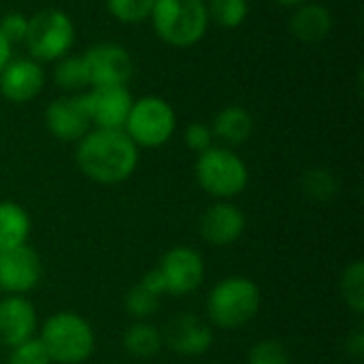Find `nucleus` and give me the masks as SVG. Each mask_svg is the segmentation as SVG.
Returning a JSON list of instances; mask_svg holds the SVG:
<instances>
[{
  "label": "nucleus",
  "mask_w": 364,
  "mask_h": 364,
  "mask_svg": "<svg viewBox=\"0 0 364 364\" xmlns=\"http://www.w3.org/2000/svg\"><path fill=\"white\" fill-rule=\"evenodd\" d=\"M75 162L79 171L98 186H119L139 166V147L124 130L92 128L77 141Z\"/></svg>",
  "instance_id": "obj_1"
},
{
  "label": "nucleus",
  "mask_w": 364,
  "mask_h": 364,
  "mask_svg": "<svg viewBox=\"0 0 364 364\" xmlns=\"http://www.w3.org/2000/svg\"><path fill=\"white\" fill-rule=\"evenodd\" d=\"M149 21L156 36L175 49L198 45L211 23L205 0H156Z\"/></svg>",
  "instance_id": "obj_2"
},
{
  "label": "nucleus",
  "mask_w": 364,
  "mask_h": 364,
  "mask_svg": "<svg viewBox=\"0 0 364 364\" xmlns=\"http://www.w3.org/2000/svg\"><path fill=\"white\" fill-rule=\"evenodd\" d=\"M262 305V292L250 277L232 275L213 286L207 296V316L213 326L237 331L250 324Z\"/></svg>",
  "instance_id": "obj_3"
},
{
  "label": "nucleus",
  "mask_w": 364,
  "mask_h": 364,
  "mask_svg": "<svg viewBox=\"0 0 364 364\" xmlns=\"http://www.w3.org/2000/svg\"><path fill=\"white\" fill-rule=\"evenodd\" d=\"M38 339L55 364H83L96 350L92 324L75 311H58L47 318Z\"/></svg>",
  "instance_id": "obj_4"
},
{
  "label": "nucleus",
  "mask_w": 364,
  "mask_h": 364,
  "mask_svg": "<svg viewBox=\"0 0 364 364\" xmlns=\"http://www.w3.org/2000/svg\"><path fill=\"white\" fill-rule=\"evenodd\" d=\"M77 41V28L73 17L58 6H47L28 17L26 49L28 55L41 64H53L60 58L73 53Z\"/></svg>",
  "instance_id": "obj_5"
},
{
  "label": "nucleus",
  "mask_w": 364,
  "mask_h": 364,
  "mask_svg": "<svg viewBox=\"0 0 364 364\" xmlns=\"http://www.w3.org/2000/svg\"><path fill=\"white\" fill-rule=\"evenodd\" d=\"M194 177L200 190L215 200H232L235 196L245 192L250 183V168L235 149L213 145L207 151L198 154Z\"/></svg>",
  "instance_id": "obj_6"
},
{
  "label": "nucleus",
  "mask_w": 364,
  "mask_h": 364,
  "mask_svg": "<svg viewBox=\"0 0 364 364\" xmlns=\"http://www.w3.org/2000/svg\"><path fill=\"white\" fill-rule=\"evenodd\" d=\"M175 130L177 113L166 98L158 94H145L132 100L124 132L139 149H158L166 145Z\"/></svg>",
  "instance_id": "obj_7"
},
{
  "label": "nucleus",
  "mask_w": 364,
  "mask_h": 364,
  "mask_svg": "<svg viewBox=\"0 0 364 364\" xmlns=\"http://www.w3.org/2000/svg\"><path fill=\"white\" fill-rule=\"evenodd\" d=\"M81 58H83L90 87L128 85V81L134 75V60L130 51L119 43H111V41L96 43L87 47L81 53Z\"/></svg>",
  "instance_id": "obj_8"
},
{
  "label": "nucleus",
  "mask_w": 364,
  "mask_h": 364,
  "mask_svg": "<svg viewBox=\"0 0 364 364\" xmlns=\"http://www.w3.org/2000/svg\"><path fill=\"white\" fill-rule=\"evenodd\" d=\"M164 282V292L173 296H186L200 288L205 279V262L203 256L186 245L171 247L160 264L156 267Z\"/></svg>",
  "instance_id": "obj_9"
},
{
  "label": "nucleus",
  "mask_w": 364,
  "mask_h": 364,
  "mask_svg": "<svg viewBox=\"0 0 364 364\" xmlns=\"http://www.w3.org/2000/svg\"><path fill=\"white\" fill-rule=\"evenodd\" d=\"M87 117L92 128L102 130H124L132 107V92L128 85H109V87H90L81 92Z\"/></svg>",
  "instance_id": "obj_10"
},
{
  "label": "nucleus",
  "mask_w": 364,
  "mask_h": 364,
  "mask_svg": "<svg viewBox=\"0 0 364 364\" xmlns=\"http://www.w3.org/2000/svg\"><path fill=\"white\" fill-rule=\"evenodd\" d=\"M47 83V73L41 62L26 58H11L0 70V96L11 105L32 102Z\"/></svg>",
  "instance_id": "obj_11"
},
{
  "label": "nucleus",
  "mask_w": 364,
  "mask_h": 364,
  "mask_svg": "<svg viewBox=\"0 0 364 364\" xmlns=\"http://www.w3.org/2000/svg\"><path fill=\"white\" fill-rule=\"evenodd\" d=\"M45 128L47 132L64 143L81 141L90 130L92 122L87 117L81 94H64L45 107Z\"/></svg>",
  "instance_id": "obj_12"
},
{
  "label": "nucleus",
  "mask_w": 364,
  "mask_h": 364,
  "mask_svg": "<svg viewBox=\"0 0 364 364\" xmlns=\"http://www.w3.org/2000/svg\"><path fill=\"white\" fill-rule=\"evenodd\" d=\"M43 277L41 256L26 243L0 252V290L6 294L23 296L34 290Z\"/></svg>",
  "instance_id": "obj_13"
},
{
  "label": "nucleus",
  "mask_w": 364,
  "mask_h": 364,
  "mask_svg": "<svg viewBox=\"0 0 364 364\" xmlns=\"http://www.w3.org/2000/svg\"><path fill=\"white\" fill-rule=\"evenodd\" d=\"M162 339L164 346L171 348L175 354L200 356L213 346V331L203 318L181 314L166 324V328L162 331Z\"/></svg>",
  "instance_id": "obj_14"
},
{
  "label": "nucleus",
  "mask_w": 364,
  "mask_h": 364,
  "mask_svg": "<svg viewBox=\"0 0 364 364\" xmlns=\"http://www.w3.org/2000/svg\"><path fill=\"white\" fill-rule=\"evenodd\" d=\"M245 232V215L230 200H218L205 209L200 218V235L215 247H228L237 243Z\"/></svg>",
  "instance_id": "obj_15"
},
{
  "label": "nucleus",
  "mask_w": 364,
  "mask_h": 364,
  "mask_svg": "<svg viewBox=\"0 0 364 364\" xmlns=\"http://www.w3.org/2000/svg\"><path fill=\"white\" fill-rule=\"evenodd\" d=\"M38 326L36 309L26 296L9 294L0 301V343L15 348L34 337Z\"/></svg>",
  "instance_id": "obj_16"
},
{
  "label": "nucleus",
  "mask_w": 364,
  "mask_h": 364,
  "mask_svg": "<svg viewBox=\"0 0 364 364\" xmlns=\"http://www.w3.org/2000/svg\"><path fill=\"white\" fill-rule=\"evenodd\" d=\"M288 28L301 43H320L333 32V13L326 4L309 0L292 9Z\"/></svg>",
  "instance_id": "obj_17"
},
{
  "label": "nucleus",
  "mask_w": 364,
  "mask_h": 364,
  "mask_svg": "<svg viewBox=\"0 0 364 364\" xmlns=\"http://www.w3.org/2000/svg\"><path fill=\"white\" fill-rule=\"evenodd\" d=\"M213 139L222 143V147H239L245 141H250L254 132V117L252 113L241 107V105H228L222 107L215 115L213 122L209 124Z\"/></svg>",
  "instance_id": "obj_18"
},
{
  "label": "nucleus",
  "mask_w": 364,
  "mask_h": 364,
  "mask_svg": "<svg viewBox=\"0 0 364 364\" xmlns=\"http://www.w3.org/2000/svg\"><path fill=\"white\" fill-rule=\"evenodd\" d=\"M30 230L32 222L28 211L13 200H0V252L26 245Z\"/></svg>",
  "instance_id": "obj_19"
},
{
  "label": "nucleus",
  "mask_w": 364,
  "mask_h": 364,
  "mask_svg": "<svg viewBox=\"0 0 364 364\" xmlns=\"http://www.w3.org/2000/svg\"><path fill=\"white\" fill-rule=\"evenodd\" d=\"M122 346L134 358H154L164 348L162 331L149 322H134L126 328Z\"/></svg>",
  "instance_id": "obj_20"
},
{
  "label": "nucleus",
  "mask_w": 364,
  "mask_h": 364,
  "mask_svg": "<svg viewBox=\"0 0 364 364\" xmlns=\"http://www.w3.org/2000/svg\"><path fill=\"white\" fill-rule=\"evenodd\" d=\"M51 79L66 94H81L90 87L81 53H68L53 62Z\"/></svg>",
  "instance_id": "obj_21"
},
{
  "label": "nucleus",
  "mask_w": 364,
  "mask_h": 364,
  "mask_svg": "<svg viewBox=\"0 0 364 364\" xmlns=\"http://www.w3.org/2000/svg\"><path fill=\"white\" fill-rule=\"evenodd\" d=\"M209 21L224 28L235 30L245 23L250 15V0H205Z\"/></svg>",
  "instance_id": "obj_22"
},
{
  "label": "nucleus",
  "mask_w": 364,
  "mask_h": 364,
  "mask_svg": "<svg viewBox=\"0 0 364 364\" xmlns=\"http://www.w3.org/2000/svg\"><path fill=\"white\" fill-rule=\"evenodd\" d=\"M301 188L311 200L326 203V200H333L339 194V179L328 168H309V171L303 173Z\"/></svg>",
  "instance_id": "obj_23"
},
{
  "label": "nucleus",
  "mask_w": 364,
  "mask_h": 364,
  "mask_svg": "<svg viewBox=\"0 0 364 364\" xmlns=\"http://www.w3.org/2000/svg\"><path fill=\"white\" fill-rule=\"evenodd\" d=\"M341 296L346 301V305L363 316L364 314V262L363 260H354L341 275V284H339Z\"/></svg>",
  "instance_id": "obj_24"
},
{
  "label": "nucleus",
  "mask_w": 364,
  "mask_h": 364,
  "mask_svg": "<svg viewBox=\"0 0 364 364\" xmlns=\"http://www.w3.org/2000/svg\"><path fill=\"white\" fill-rule=\"evenodd\" d=\"M156 0H107L109 15L126 26H139L149 21L151 9Z\"/></svg>",
  "instance_id": "obj_25"
},
{
  "label": "nucleus",
  "mask_w": 364,
  "mask_h": 364,
  "mask_svg": "<svg viewBox=\"0 0 364 364\" xmlns=\"http://www.w3.org/2000/svg\"><path fill=\"white\" fill-rule=\"evenodd\" d=\"M160 299L158 294H154L151 290H147L141 282L130 288V292L126 294V311L134 318V322H147L158 309H160Z\"/></svg>",
  "instance_id": "obj_26"
},
{
  "label": "nucleus",
  "mask_w": 364,
  "mask_h": 364,
  "mask_svg": "<svg viewBox=\"0 0 364 364\" xmlns=\"http://www.w3.org/2000/svg\"><path fill=\"white\" fill-rule=\"evenodd\" d=\"M247 364H290V354L282 341L262 339L250 350Z\"/></svg>",
  "instance_id": "obj_27"
},
{
  "label": "nucleus",
  "mask_w": 364,
  "mask_h": 364,
  "mask_svg": "<svg viewBox=\"0 0 364 364\" xmlns=\"http://www.w3.org/2000/svg\"><path fill=\"white\" fill-rule=\"evenodd\" d=\"M9 364H53L45 346L41 343L38 337H32L15 348H11Z\"/></svg>",
  "instance_id": "obj_28"
},
{
  "label": "nucleus",
  "mask_w": 364,
  "mask_h": 364,
  "mask_svg": "<svg viewBox=\"0 0 364 364\" xmlns=\"http://www.w3.org/2000/svg\"><path fill=\"white\" fill-rule=\"evenodd\" d=\"M26 32H28V15H23L21 11H6V13H0V34H2L13 47H15V45H23Z\"/></svg>",
  "instance_id": "obj_29"
},
{
  "label": "nucleus",
  "mask_w": 364,
  "mask_h": 364,
  "mask_svg": "<svg viewBox=\"0 0 364 364\" xmlns=\"http://www.w3.org/2000/svg\"><path fill=\"white\" fill-rule=\"evenodd\" d=\"M213 141L215 139H213L211 126L205 124V122H192L183 130V143L196 156L203 154V151H207L209 147H213Z\"/></svg>",
  "instance_id": "obj_30"
},
{
  "label": "nucleus",
  "mask_w": 364,
  "mask_h": 364,
  "mask_svg": "<svg viewBox=\"0 0 364 364\" xmlns=\"http://www.w3.org/2000/svg\"><path fill=\"white\" fill-rule=\"evenodd\" d=\"M141 284H143L147 290H151L154 294H158V296L166 294V292H164V282H162V275H160L158 269H151V271L141 279Z\"/></svg>",
  "instance_id": "obj_31"
},
{
  "label": "nucleus",
  "mask_w": 364,
  "mask_h": 364,
  "mask_svg": "<svg viewBox=\"0 0 364 364\" xmlns=\"http://www.w3.org/2000/svg\"><path fill=\"white\" fill-rule=\"evenodd\" d=\"M348 354L356 360L364 358V333L363 328H358L350 339H348Z\"/></svg>",
  "instance_id": "obj_32"
},
{
  "label": "nucleus",
  "mask_w": 364,
  "mask_h": 364,
  "mask_svg": "<svg viewBox=\"0 0 364 364\" xmlns=\"http://www.w3.org/2000/svg\"><path fill=\"white\" fill-rule=\"evenodd\" d=\"M11 58H13V45L0 34V70L9 64Z\"/></svg>",
  "instance_id": "obj_33"
},
{
  "label": "nucleus",
  "mask_w": 364,
  "mask_h": 364,
  "mask_svg": "<svg viewBox=\"0 0 364 364\" xmlns=\"http://www.w3.org/2000/svg\"><path fill=\"white\" fill-rule=\"evenodd\" d=\"M273 2H277V4H282V6H288V9H296L299 4H305V2H309V0H273Z\"/></svg>",
  "instance_id": "obj_34"
}]
</instances>
